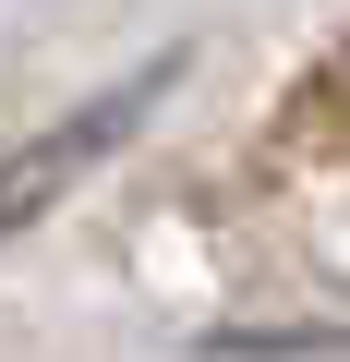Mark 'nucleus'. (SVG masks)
Returning a JSON list of instances; mask_svg holds the SVG:
<instances>
[{
    "label": "nucleus",
    "mask_w": 350,
    "mask_h": 362,
    "mask_svg": "<svg viewBox=\"0 0 350 362\" xmlns=\"http://www.w3.org/2000/svg\"><path fill=\"white\" fill-rule=\"evenodd\" d=\"M157 85H169V73H145V85H121V97H97V109H85L73 133H49L37 157H13V169H0V230H13L25 206H49V194H61L73 169H97V145H109V133H121V121H133V109H145Z\"/></svg>",
    "instance_id": "1"
}]
</instances>
